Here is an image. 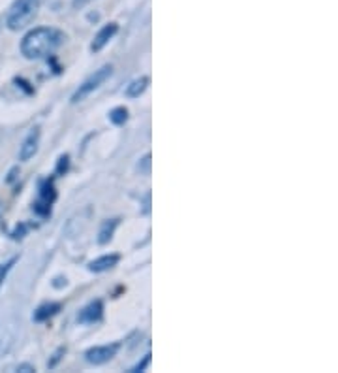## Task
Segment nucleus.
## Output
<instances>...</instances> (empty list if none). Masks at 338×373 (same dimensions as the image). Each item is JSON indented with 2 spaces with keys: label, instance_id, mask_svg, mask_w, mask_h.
I'll return each mask as SVG.
<instances>
[{
  "label": "nucleus",
  "instance_id": "1",
  "mask_svg": "<svg viewBox=\"0 0 338 373\" xmlns=\"http://www.w3.org/2000/svg\"><path fill=\"white\" fill-rule=\"evenodd\" d=\"M64 34L60 30L49 29V27H38L25 34L21 42V53L30 61L51 57L58 45L63 43Z\"/></svg>",
  "mask_w": 338,
  "mask_h": 373
},
{
  "label": "nucleus",
  "instance_id": "2",
  "mask_svg": "<svg viewBox=\"0 0 338 373\" xmlns=\"http://www.w3.org/2000/svg\"><path fill=\"white\" fill-rule=\"evenodd\" d=\"M40 10V0H15L6 15V25L10 30H21L34 21Z\"/></svg>",
  "mask_w": 338,
  "mask_h": 373
},
{
  "label": "nucleus",
  "instance_id": "3",
  "mask_svg": "<svg viewBox=\"0 0 338 373\" xmlns=\"http://www.w3.org/2000/svg\"><path fill=\"white\" fill-rule=\"evenodd\" d=\"M111 76H113V66L111 65L102 66L100 70H96V72L92 74L91 78H87L83 83L79 85L78 91H76L74 96H71V102H74V104H78V102H81L83 98H87L92 91H96V89H100V87L104 85L107 79L111 78Z\"/></svg>",
  "mask_w": 338,
  "mask_h": 373
},
{
  "label": "nucleus",
  "instance_id": "4",
  "mask_svg": "<svg viewBox=\"0 0 338 373\" xmlns=\"http://www.w3.org/2000/svg\"><path fill=\"white\" fill-rule=\"evenodd\" d=\"M56 191L53 180H43L40 183V198L34 202V211L38 215L47 217L51 213V204L55 202Z\"/></svg>",
  "mask_w": 338,
  "mask_h": 373
},
{
  "label": "nucleus",
  "instance_id": "5",
  "mask_svg": "<svg viewBox=\"0 0 338 373\" xmlns=\"http://www.w3.org/2000/svg\"><path fill=\"white\" fill-rule=\"evenodd\" d=\"M119 349L120 343L98 345V347H92V349H89V351L84 352V359H87V362L94 364V366H100V364H106V362L115 359Z\"/></svg>",
  "mask_w": 338,
  "mask_h": 373
},
{
  "label": "nucleus",
  "instance_id": "6",
  "mask_svg": "<svg viewBox=\"0 0 338 373\" xmlns=\"http://www.w3.org/2000/svg\"><path fill=\"white\" fill-rule=\"evenodd\" d=\"M104 317V301L102 300H94L91 303H87L81 311H79L78 321L81 324H94L100 323Z\"/></svg>",
  "mask_w": 338,
  "mask_h": 373
},
{
  "label": "nucleus",
  "instance_id": "7",
  "mask_svg": "<svg viewBox=\"0 0 338 373\" xmlns=\"http://www.w3.org/2000/svg\"><path fill=\"white\" fill-rule=\"evenodd\" d=\"M38 145H40V127H34L19 147V160L23 162L30 160L38 153Z\"/></svg>",
  "mask_w": 338,
  "mask_h": 373
},
{
  "label": "nucleus",
  "instance_id": "8",
  "mask_svg": "<svg viewBox=\"0 0 338 373\" xmlns=\"http://www.w3.org/2000/svg\"><path fill=\"white\" fill-rule=\"evenodd\" d=\"M117 32H119V25H117V23H109V25H106V27H102V29L98 30V34L94 36V40H92V43H91L92 53H98V51L104 50L107 43H109V40H111Z\"/></svg>",
  "mask_w": 338,
  "mask_h": 373
},
{
  "label": "nucleus",
  "instance_id": "9",
  "mask_svg": "<svg viewBox=\"0 0 338 373\" xmlns=\"http://www.w3.org/2000/svg\"><path fill=\"white\" fill-rule=\"evenodd\" d=\"M119 260H120L119 255H104V257H100V259L92 260L91 264H89V270L94 273L107 272V270H111L113 266H117Z\"/></svg>",
  "mask_w": 338,
  "mask_h": 373
},
{
  "label": "nucleus",
  "instance_id": "10",
  "mask_svg": "<svg viewBox=\"0 0 338 373\" xmlns=\"http://www.w3.org/2000/svg\"><path fill=\"white\" fill-rule=\"evenodd\" d=\"M58 311H60V303H56V301L42 303V306L34 311L32 319H34L36 323H43V321H49L51 317H55Z\"/></svg>",
  "mask_w": 338,
  "mask_h": 373
},
{
  "label": "nucleus",
  "instance_id": "11",
  "mask_svg": "<svg viewBox=\"0 0 338 373\" xmlns=\"http://www.w3.org/2000/svg\"><path fill=\"white\" fill-rule=\"evenodd\" d=\"M119 226V219H109V221H104L102 228L98 232V244L106 245L113 239V234H115V228Z\"/></svg>",
  "mask_w": 338,
  "mask_h": 373
},
{
  "label": "nucleus",
  "instance_id": "12",
  "mask_svg": "<svg viewBox=\"0 0 338 373\" xmlns=\"http://www.w3.org/2000/svg\"><path fill=\"white\" fill-rule=\"evenodd\" d=\"M148 83H150V79H148L147 76H141V78L134 79V81L126 87V96H130V98H137L139 94L145 93V89L148 87Z\"/></svg>",
  "mask_w": 338,
  "mask_h": 373
},
{
  "label": "nucleus",
  "instance_id": "13",
  "mask_svg": "<svg viewBox=\"0 0 338 373\" xmlns=\"http://www.w3.org/2000/svg\"><path fill=\"white\" fill-rule=\"evenodd\" d=\"M128 119V109L124 106H119V108H115L109 111V121L113 125H124Z\"/></svg>",
  "mask_w": 338,
  "mask_h": 373
},
{
  "label": "nucleus",
  "instance_id": "14",
  "mask_svg": "<svg viewBox=\"0 0 338 373\" xmlns=\"http://www.w3.org/2000/svg\"><path fill=\"white\" fill-rule=\"evenodd\" d=\"M68 166H70V157H68V155H63V157L58 158L56 173H58V175H64V173L68 172Z\"/></svg>",
  "mask_w": 338,
  "mask_h": 373
},
{
  "label": "nucleus",
  "instance_id": "15",
  "mask_svg": "<svg viewBox=\"0 0 338 373\" xmlns=\"http://www.w3.org/2000/svg\"><path fill=\"white\" fill-rule=\"evenodd\" d=\"M148 364H150V352H148V354H145V356H143V360H141V362H137V364H135V366L130 370V373L145 372V367H147Z\"/></svg>",
  "mask_w": 338,
  "mask_h": 373
},
{
  "label": "nucleus",
  "instance_id": "16",
  "mask_svg": "<svg viewBox=\"0 0 338 373\" xmlns=\"http://www.w3.org/2000/svg\"><path fill=\"white\" fill-rule=\"evenodd\" d=\"M25 232H27V226H25V224H21V226H17V228L12 232V237H14V239H19V237L25 236Z\"/></svg>",
  "mask_w": 338,
  "mask_h": 373
},
{
  "label": "nucleus",
  "instance_id": "17",
  "mask_svg": "<svg viewBox=\"0 0 338 373\" xmlns=\"http://www.w3.org/2000/svg\"><path fill=\"white\" fill-rule=\"evenodd\" d=\"M64 352H66V349H64V347H60V349H58V351L55 352V354H53V356H55V359L51 360L49 362V367H55L56 366V362H58V360H60V356H63Z\"/></svg>",
  "mask_w": 338,
  "mask_h": 373
},
{
  "label": "nucleus",
  "instance_id": "18",
  "mask_svg": "<svg viewBox=\"0 0 338 373\" xmlns=\"http://www.w3.org/2000/svg\"><path fill=\"white\" fill-rule=\"evenodd\" d=\"M17 372H23V373H32L36 372V367L34 366H30V364H19V366L15 367Z\"/></svg>",
  "mask_w": 338,
  "mask_h": 373
},
{
  "label": "nucleus",
  "instance_id": "19",
  "mask_svg": "<svg viewBox=\"0 0 338 373\" xmlns=\"http://www.w3.org/2000/svg\"><path fill=\"white\" fill-rule=\"evenodd\" d=\"M15 83H17V85H21L23 89H25V91H27V93H32V89H30V87H28V83H27V81H25V79L15 78Z\"/></svg>",
  "mask_w": 338,
  "mask_h": 373
},
{
  "label": "nucleus",
  "instance_id": "20",
  "mask_svg": "<svg viewBox=\"0 0 338 373\" xmlns=\"http://www.w3.org/2000/svg\"><path fill=\"white\" fill-rule=\"evenodd\" d=\"M17 172H19V168H14V170L10 172V175H8V178H6L8 183H14V180H15V178H17Z\"/></svg>",
  "mask_w": 338,
  "mask_h": 373
},
{
  "label": "nucleus",
  "instance_id": "21",
  "mask_svg": "<svg viewBox=\"0 0 338 373\" xmlns=\"http://www.w3.org/2000/svg\"><path fill=\"white\" fill-rule=\"evenodd\" d=\"M91 0H74V6L76 8H83L84 4H89Z\"/></svg>",
  "mask_w": 338,
  "mask_h": 373
},
{
  "label": "nucleus",
  "instance_id": "22",
  "mask_svg": "<svg viewBox=\"0 0 338 373\" xmlns=\"http://www.w3.org/2000/svg\"><path fill=\"white\" fill-rule=\"evenodd\" d=\"M0 213H2V206H0Z\"/></svg>",
  "mask_w": 338,
  "mask_h": 373
}]
</instances>
